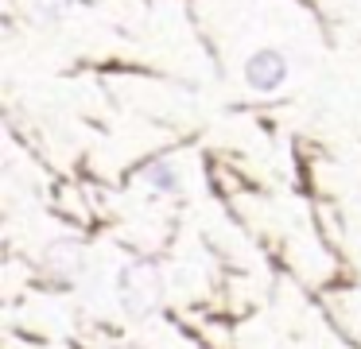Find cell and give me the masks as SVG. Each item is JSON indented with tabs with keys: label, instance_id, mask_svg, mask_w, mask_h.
I'll return each instance as SVG.
<instances>
[{
	"label": "cell",
	"instance_id": "6da1fadb",
	"mask_svg": "<svg viewBox=\"0 0 361 349\" xmlns=\"http://www.w3.org/2000/svg\"><path fill=\"white\" fill-rule=\"evenodd\" d=\"M159 295H164V279L156 260H128L117 271V299L128 314L144 318L152 307H159Z\"/></svg>",
	"mask_w": 361,
	"mask_h": 349
},
{
	"label": "cell",
	"instance_id": "7a4b0ae2",
	"mask_svg": "<svg viewBox=\"0 0 361 349\" xmlns=\"http://www.w3.org/2000/svg\"><path fill=\"white\" fill-rule=\"evenodd\" d=\"M245 82L257 93H276L288 82V59L280 51H272V47H260V51H252L245 59Z\"/></svg>",
	"mask_w": 361,
	"mask_h": 349
},
{
	"label": "cell",
	"instance_id": "3957f363",
	"mask_svg": "<svg viewBox=\"0 0 361 349\" xmlns=\"http://www.w3.org/2000/svg\"><path fill=\"white\" fill-rule=\"evenodd\" d=\"M82 240H74V237H66V240H55V245L47 248V268L55 271L63 283H71L74 276L82 271Z\"/></svg>",
	"mask_w": 361,
	"mask_h": 349
},
{
	"label": "cell",
	"instance_id": "277c9868",
	"mask_svg": "<svg viewBox=\"0 0 361 349\" xmlns=\"http://www.w3.org/2000/svg\"><path fill=\"white\" fill-rule=\"evenodd\" d=\"M144 178H148V186L156 194H175V190H179V171H175V163H167V159L148 163Z\"/></svg>",
	"mask_w": 361,
	"mask_h": 349
},
{
	"label": "cell",
	"instance_id": "5b68a950",
	"mask_svg": "<svg viewBox=\"0 0 361 349\" xmlns=\"http://www.w3.org/2000/svg\"><path fill=\"white\" fill-rule=\"evenodd\" d=\"M66 4H71V0H35V12H39L43 20H59V16L66 12Z\"/></svg>",
	"mask_w": 361,
	"mask_h": 349
}]
</instances>
